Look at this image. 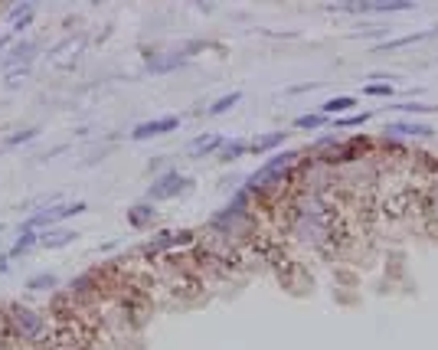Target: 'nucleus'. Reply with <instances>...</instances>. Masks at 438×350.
<instances>
[{
	"label": "nucleus",
	"instance_id": "1",
	"mask_svg": "<svg viewBox=\"0 0 438 350\" xmlns=\"http://www.w3.org/2000/svg\"><path fill=\"white\" fill-rule=\"evenodd\" d=\"M4 324H7V344L23 350H43L52 331L46 307H33L26 301H7L4 305Z\"/></svg>",
	"mask_w": 438,
	"mask_h": 350
},
{
	"label": "nucleus",
	"instance_id": "2",
	"mask_svg": "<svg viewBox=\"0 0 438 350\" xmlns=\"http://www.w3.org/2000/svg\"><path fill=\"white\" fill-rule=\"evenodd\" d=\"M89 210L85 200H72V203H52V206H43L40 213L26 216L20 222V232H43V230H52V226H60V222L72 220V216H82Z\"/></svg>",
	"mask_w": 438,
	"mask_h": 350
},
{
	"label": "nucleus",
	"instance_id": "3",
	"mask_svg": "<svg viewBox=\"0 0 438 350\" xmlns=\"http://www.w3.org/2000/svg\"><path fill=\"white\" fill-rule=\"evenodd\" d=\"M193 187H196L193 177H186V174L170 167L164 177H157L151 187H147V200H177V197H184V193H190Z\"/></svg>",
	"mask_w": 438,
	"mask_h": 350
},
{
	"label": "nucleus",
	"instance_id": "4",
	"mask_svg": "<svg viewBox=\"0 0 438 350\" xmlns=\"http://www.w3.org/2000/svg\"><path fill=\"white\" fill-rule=\"evenodd\" d=\"M184 125L180 115H160V118H151V121H137L135 128H131V141H154L160 135H170V131H177Z\"/></svg>",
	"mask_w": 438,
	"mask_h": 350
},
{
	"label": "nucleus",
	"instance_id": "5",
	"mask_svg": "<svg viewBox=\"0 0 438 350\" xmlns=\"http://www.w3.org/2000/svg\"><path fill=\"white\" fill-rule=\"evenodd\" d=\"M334 13H409L415 10L412 0H393V4H330Z\"/></svg>",
	"mask_w": 438,
	"mask_h": 350
},
{
	"label": "nucleus",
	"instance_id": "6",
	"mask_svg": "<svg viewBox=\"0 0 438 350\" xmlns=\"http://www.w3.org/2000/svg\"><path fill=\"white\" fill-rule=\"evenodd\" d=\"M36 52H40V43H36V40H17V43H13L7 52H4L0 66H4V72H13V69H26L30 62L36 60Z\"/></svg>",
	"mask_w": 438,
	"mask_h": 350
},
{
	"label": "nucleus",
	"instance_id": "7",
	"mask_svg": "<svg viewBox=\"0 0 438 350\" xmlns=\"http://www.w3.org/2000/svg\"><path fill=\"white\" fill-rule=\"evenodd\" d=\"M386 135L399 137V141H405V137H425V141H432V137H435V128H432L429 121H419V118H399V121H389L386 125Z\"/></svg>",
	"mask_w": 438,
	"mask_h": 350
},
{
	"label": "nucleus",
	"instance_id": "8",
	"mask_svg": "<svg viewBox=\"0 0 438 350\" xmlns=\"http://www.w3.org/2000/svg\"><path fill=\"white\" fill-rule=\"evenodd\" d=\"M229 137L223 135H196L190 145H186V151L193 154V161H200V157H210V154H219L223 147H226Z\"/></svg>",
	"mask_w": 438,
	"mask_h": 350
},
{
	"label": "nucleus",
	"instance_id": "9",
	"mask_svg": "<svg viewBox=\"0 0 438 350\" xmlns=\"http://www.w3.org/2000/svg\"><path fill=\"white\" fill-rule=\"evenodd\" d=\"M79 239L76 230H66V226H52V230H43L40 232V249H62V246H72Z\"/></svg>",
	"mask_w": 438,
	"mask_h": 350
},
{
	"label": "nucleus",
	"instance_id": "10",
	"mask_svg": "<svg viewBox=\"0 0 438 350\" xmlns=\"http://www.w3.org/2000/svg\"><path fill=\"white\" fill-rule=\"evenodd\" d=\"M438 36V26L435 30H419V33H405L396 36V40H386V43H376L373 52H389V50H403V46H415V43H425V40H435Z\"/></svg>",
	"mask_w": 438,
	"mask_h": 350
},
{
	"label": "nucleus",
	"instance_id": "11",
	"mask_svg": "<svg viewBox=\"0 0 438 350\" xmlns=\"http://www.w3.org/2000/svg\"><path fill=\"white\" fill-rule=\"evenodd\" d=\"M285 141H288V131H265V135H259V137L249 141V154H252V157H262V154L281 147Z\"/></svg>",
	"mask_w": 438,
	"mask_h": 350
},
{
	"label": "nucleus",
	"instance_id": "12",
	"mask_svg": "<svg viewBox=\"0 0 438 350\" xmlns=\"http://www.w3.org/2000/svg\"><path fill=\"white\" fill-rule=\"evenodd\" d=\"M354 108H356L354 95H334V98H327V102L320 105V115H324V118H344V115H350Z\"/></svg>",
	"mask_w": 438,
	"mask_h": 350
},
{
	"label": "nucleus",
	"instance_id": "13",
	"mask_svg": "<svg viewBox=\"0 0 438 350\" xmlns=\"http://www.w3.org/2000/svg\"><path fill=\"white\" fill-rule=\"evenodd\" d=\"M419 210H422L425 216H429L432 230H438V177H432V180H429V190L422 193Z\"/></svg>",
	"mask_w": 438,
	"mask_h": 350
},
{
	"label": "nucleus",
	"instance_id": "14",
	"mask_svg": "<svg viewBox=\"0 0 438 350\" xmlns=\"http://www.w3.org/2000/svg\"><path fill=\"white\" fill-rule=\"evenodd\" d=\"M154 220H157V210H154L151 203H135L128 210V222H131L135 230H147Z\"/></svg>",
	"mask_w": 438,
	"mask_h": 350
},
{
	"label": "nucleus",
	"instance_id": "15",
	"mask_svg": "<svg viewBox=\"0 0 438 350\" xmlns=\"http://www.w3.org/2000/svg\"><path fill=\"white\" fill-rule=\"evenodd\" d=\"M30 249H40V232H20L17 242L7 249V259H10V262H17V259L26 256Z\"/></svg>",
	"mask_w": 438,
	"mask_h": 350
},
{
	"label": "nucleus",
	"instance_id": "16",
	"mask_svg": "<svg viewBox=\"0 0 438 350\" xmlns=\"http://www.w3.org/2000/svg\"><path fill=\"white\" fill-rule=\"evenodd\" d=\"M370 118L373 111H350L344 118H330V125H334V131H350V128H363Z\"/></svg>",
	"mask_w": 438,
	"mask_h": 350
},
{
	"label": "nucleus",
	"instance_id": "17",
	"mask_svg": "<svg viewBox=\"0 0 438 350\" xmlns=\"http://www.w3.org/2000/svg\"><path fill=\"white\" fill-rule=\"evenodd\" d=\"M249 154V141L245 137H232V141H226V147L219 151V164H232L239 161V157H245Z\"/></svg>",
	"mask_w": 438,
	"mask_h": 350
},
{
	"label": "nucleus",
	"instance_id": "18",
	"mask_svg": "<svg viewBox=\"0 0 438 350\" xmlns=\"http://www.w3.org/2000/svg\"><path fill=\"white\" fill-rule=\"evenodd\" d=\"M50 288H60V278L52 272H40L33 278H26V291L30 295H40V291H50Z\"/></svg>",
	"mask_w": 438,
	"mask_h": 350
},
{
	"label": "nucleus",
	"instance_id": "19",
	"mask_svg": "<svg viewBox=\"0 0 438 350\" xmlns=\"http://www.w3.org/2000/svg\"><path fill=\"white\" fill-rule=\"evenodd\" d=\"M239 102H242V92H226V95H219L216 102L206 108V115H226V111H232Z\"/></svg>",
	"mask_w": 438,
	"mask_h": 350
},
{
	"label": "nucleus",
	"instance_id": "20",
	"mask_svg": "<svg viewBox=\"0 0 438 350\" xmlns=\"http://www.w3.org/2000/svg\"><path fill=\"white\" fill-rule=\"evenodd\" d=\"M389 108L403 111L409 118H422V115H438V105H425V102H403V105H389Z\"/></svg>",
	"mask_w": 438,
	"mask_h": 350
},
{
	"label": "nucleus",
	"instance_id": "21",
	"mask_svg": "<svg viewBox=\"0 0 438 350\" xmlns=\"http://www.w3.org/2000/svg\"><path fill=\"white\" fill-rule=\"evenodd\" d=\"M324 125H327V118H324L320 111H308V115H298L295 118L298 131H318V128H324Z\"/></svg>",
	"mask_w": 438,
	"mask_h": 350
},
{
	"label": "nucleus",
	"instance_id": "22",
	"mask_svg": "<svg viewBox=\"0 0 438 350\" xmlns=\"http://www.w3.org/2000/svg\"><path fill=\"white\" fill-rule=\"evenodd\" d=\"M363 92L373 95V98H393V95H396V86H389V82H366Z\"/></svg>",
	"mask_w": 438,
	"mask_h": 350
},
{
	"label": "nucleus",
	"instance_id": "23",
	"mask_svg": "<svg viewBox=\"0 0 438 350\" xmlns=\"http://www.w3.org/2000/svg\"><path fill=\"white\" fill-rule=\"evenodd\" d=\"M36 135H40V128H20L17 135H7L4 147H20V145H26V141H33Z\"/></svg>",
	"mask_w": 438,
	"mask_h": 350
},
{
	"label": "nucleus",
	"instance_id": "24",
	"mask_svg": "<svg viewBox=\"0 0 438 350\" xmlns=\"http://www.w3.org/2000/svg\"><path fill=\"white\" fill-rule=\"evenodd\" d=\"M33 17H36V13H33V10H30V13H26V17H20V20H17V23L10 26V33H13V36L26 33V30H30V23H33Z\"/></svg>",
	"mask_w": 438,
	"mask_h": 350
},
{
	"label": "nucleus",
	"instance_id": "25",
	"mask_svg": "<svg viewBox=\"0 0 438 350\" xmlns=\"http://www.w3.org/2000/svg\"><path fill=\"white\" fill-rule=\"evenodd\" d=\"M13 43H17V36L10 33V30H7V33H0V60H4V52H7Z\"/></svg>",
	"mask_w": 438,
	"mask_h": 350
},
{
	"label": "nucleus",
	"instance_id": "26",
	"mask_svg": "<svg viewBox=\"0 0 438 350\" xmlns=\"http://www.w3.org/2000/svg\"><path fill=\"white\" fill-rule=\"evenodd\" d=\"M320 82H304V86H288V95H301V92H311V89H318Z\"/></svg>",
	"mask_w": 438,
	"mask_h": 350
},
{
	"label": "nucleus",
	"instance_id": "27",
	"mask_svg": "<svg viewBox=\"0 0 438 350\" xmlns=\"http://www.w3.org/2000/svg\"><path fill=\"white\" fill-rule=\"evenodd\" d=\"M7 269H10V259H7V252H4V256H0V275L7 272Z\"/></svg>",
	"mask_w": 438,
	"mask_h": 350
},
{
	"label": "nucleus",
	"instance_id": "28",
	"mask_svg": "<svg viewBox=\"0 0 438 350\" xmlns=\"http://www.w3.org/2000/svg\"><path fill=\"white\" fill-rule=\"evenodd\" d=\"M0 232H4V222H0Z\"/></svg>",
	"mask_w": 438,
	"mask_h": 350
}]
</instances>
